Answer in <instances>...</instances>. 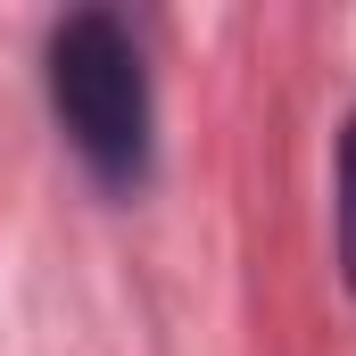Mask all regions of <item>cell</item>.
<instances>
[{
    "instance_id": "cell-1",
    "label": "cell",
    "mask_w": 356,
    "mask_h": 356,
    "mask_svg": "<svg viewBox=\"0 0 356 356\" xmlns=\"http://www.w3.org/2000/svg\"><path fill=\"white\" fill-rule=\"evenodd\" d=\"M42 99H50L67 158L108 199L149 191V175H158V83H149V50H141L133 17L67 8L42 33Z\"/></svg>"
},
{
    "instance_id": "cell-2",
    "label": "cell",
    "mask_w": 356,
    "mask_h": 356,
    "mask_svg": "<svg viewBox=\"0 0 356 356\" xmlns=\"http://www.w3.org/2000/svg\"><path fill=\"white\" fill-rule=\"evenodd\" d=\"M332 257L356 298V108L340 116V141H332Z\"/></svg>"
}]
</instances>
